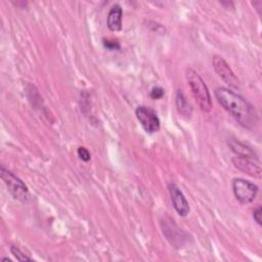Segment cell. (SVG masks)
I'll return each mask as SVG.
<instances>
[{"label":"cell","mask_w":262,"mask_h":262,"mask_svg":"<svg viewBox=\"0 0 262 262\" xmlns=\"http://www.w3.org/2000/svg\"><path fill=\"white\" fill-rule=\"evenodd\" d=\"M214 93L221 106L227 111L242 126L252 129L257 125V113L254 106L244 97L225 87L216 88Z\"/></svg>","instance_id":"obj_1"},{"label":"cell","mask_w":262,"mask_h":262,"mask_svg":"<svg viewBox=\"0 0 262 262\" xmlns=\"http://www.w3.org/2000/svg\"><path fill=\"white\" fill-rule=\"evenodd\" d=\"M185 77L199 107L205 113L210 112L212 110V99L208 86L203 78L191 68L186 69Z\"/></svg>","instance_id":"obj_2"},{"label":"cell","mask_w":262,"mask_h":262,"mask_svg":"<svg viewBox=\"0 0 262 262\" xmlns=\"http://www.w3.org/2000/svg\"><path fill=\"white\" fill-rule=\"evenodd\" d=\"M1 178L7 186L8 191L10 194L20 202H27L30 198L28 186L20 180L17 176H15L12 172L6 169L3 165L0 168Z\"/></svg>","instance_id":"obj_3"},{"label":"cell","mask_w":262,"mask_h":262,"mask_svg":"<svg viewBox=\"0 0 262 262\" xmlns=\"http://www.w3.org/2000/svg\"><path fill=\"white\" fill-rule=\"evenodd\" d=\"M232 191L235 199L244 205L252 203L259 191V188L253 182L244 178H234L232 180Z\"/></svg>","instance_id":"obj_4"},{"label":"cell","mask_w":262,"mask_h":262,"mask_svg":"<svg viewBox=\"0 0 262 262\" xmlns=\"http://www.w3.org/2000/svg\"><path fill=\"white\" fill-rule=\"evenodd\" d=\"M135 116L145 132L155 133L160 130V119L154 110L144 105H139L135 110Z\"/></svg>","instance_id":"obj_5"},{"label":"cell","mask_w":262,"mask_h":262,"mask_svg":"<svg viewBox=\"0 0 262 262\" xmlns=\"http://www.w3.org/2000/svg\"><path fill=\"white\" fill-rule=\"evenodd\" d=\"M161 225L163 233L171 245H173L175 248H180L184 245L187 235L181 228L177 226L173 219L168 217L167 219L161 221Z\"/></svg>","instance_id":"obj_6"},{"label":"cell","mask_w":262,"mask_h":262,"mask_svg":"<svg viewBox=\"0 0 262 262\" xmlns=\"http://www.w3.org/2000/svg\"><path fill=\"white\" fill-rule=\"evenodd\" d=\"M212 66L217 73V75L230 87L238 88L239 81L229 64L224 60L223 57L219 55H214L212 58Z\"/></svg>","instance_id":"obj_7"},{"label":"cell","mask_w":262,"mask_h":262,"mask_svg":"<svg viewBox=\"0 0 262 262\" xmlns=\"http://www.w3.org/2000/svg\"><path fill=\"white\" fill-rule=\"evenodd\" d=\"M231 163L237 170L254 177H260L262 170L257 158L235 156L231 159Z\"/></svg>","instance_id":"obj_8"},{"label":"cell","mask_w":262,"mask_h":262,"mask_svg":"<svg viewBox=\"0 0 262 262\" xmlns=\"http://www.w3.org/2000/svg\"><path fill=\"white\" fill-rule=\"evenodd\" d=\"M168 189H169L173 207L177 212V214L181 217L187 216L189 213V205L183 192L181 191V189L174 183H170L168 185Z\"/></svg>","instance_id":"obj_9"},{"label":"cell","mask_w":262,"mask_h":262,"mask_svg":"<svg viewBox=\"0 0 262 262\" xmlns=\"http://www.w3.org/2000/svg\"><path fill=\"white\" fill-rule=\"evenodd\" d=\"M123 10L119 4H115L111 7L106 16V26L112 32H118L122 29Z\"/></svg>","instance_id":"obj_10"},{"label":"cell","mask_w":262,"mask_h":262,"mask_svg":"<svg viewBox=\"0 0 262 262\" xmlns=\"http://www.w3.org/2000/svg\"><path fill=\"white\" fill-rule=\"evenodd\" d=\"M175 101H176V108H177L178 113L185 118H189L192 113V107L181 89H178V91L176 93Z\"/></svg>","instance_id":"obj_11"},{"label":"cell","mask_w":262,"mask_h":262,"mask_svg":"<svg viewBox=\"0 0 262 262\" xmlns=\"http://www.w3.org/2000/svg\"><path fill=\"white\" fill-rule=\"evenodd\" d=\"M228 146L230 147V149L236 155V156H244V157H252V158H256L254 150L249 147L248 145H246L243 142H239L235 139H229L227 141Z\"/></svg>","instance_id":"obj_12"},{"label":"cell","mask_w":262,"mask_h":262,"mask_svg":"<svg viewBox=\"0 0 262 262\" xmlns=\"http://www.w3.org/2000/svg\"><path fill=\"white\" fill-rule=\"evenodd\" d=\"M10 252H11V254L14 256V258L17 261H33L32 258H30L27 255H25L21 252V250L19 248H17L16 246H11L10 247Z\"/></svg>","instance_id":"obj_13"},{"label":"cell","mask_w":262,"mask_h":262,"mask_svg":"<svg viewBox=\"0 0 262 262\" xmlns=\"http://www.w3.org/2000/svg\"><path fill=\"white\" fill-rule=\"evenodd\" d=\"M77 154H78L79 158H80L83 162H89L90 159H91V156H90L89 150H88L86 147H84V146L78 147Z\"/></svg>","instance_id":"obj_14"},{"label":"cell","mask_w":262,"mask_h":262,"mask_svg":"<svg viewBox=\"0 0 262 262\" xmlns=\"http://www.w3.org/2000/svg\"><path fill=\"white\" fill-rule=\"evenodd\" d=\"M164 94H165L164 89L162 87H160V86H156V87L151 88L149 96L152 99H160V98H162L164 96Z\"/></svg>","instance_id":"obj_15"},{"label":"cell","mask_w":262,"mask_h":262,"mask_svg":"<svg viewBox=\"0 0 262 262\" xmlns=\"http://www.w3.org/2000/svg\"><path fill=\"white\" fill-rule=\"evenodd\" d=\"M103 46L110 50H118L120 49V43L117 40L103 39Z\"/></svg>","instance_id":"obj_16"},{"label":"cell","mask_w":262,"mask_h":262,"mask_svg":"<svg viewBox=\"0 0 262 262\" xmlns=\"http://www.w3.org/2000/svg\"><path fill=\"white\" fill-rule=\"evenodd\" d=\"M261 213H262V209L260 206H258L256 209H254L253 211V219L254 221L259 225L261 226L262 224V221H261Z\"/></svg>","instance_id":"obj_17"},{"label":"cell","mask_w":262,"mask_h":262,"mask_svg":"<svg viewBox=\"0 0 262 262\" xmlns=\"http://www.w3.org/2000/svg\"><path fill=\"white\" fill-rule=\"evenodd\" d=\"M2 261H8V262H11V260H10V259H8V258H3V259H2Z\"/></svg>","instance_id":"obj_18"}]
</instances>
